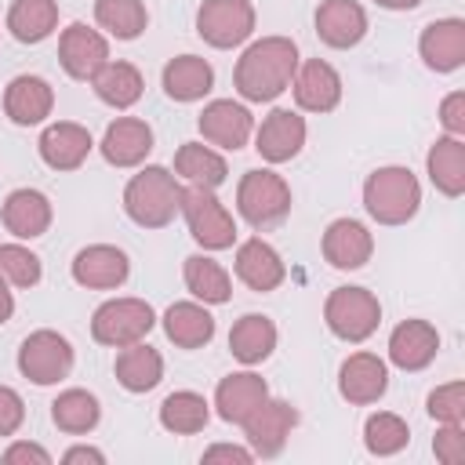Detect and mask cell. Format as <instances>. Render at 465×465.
<instances>
[{"mask_svg": "<svg viewBox=\"0 0 465 465\" xmlns=\"http://www.w3.org/2000/svg\"><path fill=\"white\" fill-rule=\"evenodd\" d=\"M432 454L443 465H461L465 461V429L461 425H440L432 440Z\"/></svg>", "mask_w": 465, "mask_h": 465, "instance_id": "cell-42", "label": "cell"}, {"mask_svg": "<svg viewBox=\"0 0 465 465\" xmlns=\"http://www.w3.org/2000/svg\"><path fill=\"white\" fill-rule=\"evenodd\" d=\"M374 254V236L356 218H334L323 232V258L334 269H363Z\"/></svg>", "mask_w": 465, "mask_h": 465, "instance_id": "cell-20", "label": "cell"}, {"mask_svg": "<svg viewBox=\"0 0 465 465\" xmlns=\"http://www.w3.org/2000/svg\"><path fill=\"white\" fill-rule=\"evenodd\" d=\"M163 334L178 349H200L214 338V316L196 302H174L163 312Z\"/></svg>", "mask_w": 465, "mask_h": 465, "instance_id": "cell-31", "label": "cell"}, {"mask_svg": "<svg viewBox=\"0 0 465 465\" xmlns=\"http://www.w3.org/2000/svg\"><path fill=\"white\" fill-rule=\"evenodd\" d=\"M269 396V385L265 378H258L254 371H236V374H225L214 389V407H218V418L229 421V425H243Z\"/></svg>", "mask_w": 465, "mask_h": 465, "instance_id": "cell-21", "label": "cell"}, {"mask_svg": "<svg viewBox=\"0 0 465 465\" xmlns=\"http://www.w3.org/2000/svg\"><path fill=\"white\" fill-rule=\"evenodd\" d=\"M94 22L116 40H138L149 25L142 0H94Z\"/></svg>", "mask_w": 465, "mask_h": 465, "instance_id": "cell-38", "label": "cell"}, {"mask_svg": "<svg viewBox=\"0 0 465 465\" xmlns=\"http://www.w3.org/2000/svg\"><path fill=\"white\" fill-rule=\"evenodd\" d=\"M440 124L447 134L461 138L465 134V91H450L443 102H440Z\"/></svg>", "mask_w": 465, "mask_h": 465, "instance_id": "cell-44", "label": "cell"}, {"mask_svg": "<svg viewBox=\"0 0 465 465\" xmlns=\"http://www.w3.org/2000/svg\"><path fill=\"white\" fill-rule=\"evenodd\" d=\"M0 276L11 287H36L44 276L40 258L22 243H0Z\"/></svg>", "mask_w": 465, "mask_h": 465, "instance_id": "cell-40", "label": "cell"}, {"mask_svg": "<svg viewBox=\"0 0 465 465\" xmlns=\"http://www.w3.org/2000/svg\"><path fill=\"white\" fill-rule=\"evenodd\" d=\"M91 87H94V94H98L105 105H113V109H131V105L142 98L145 80H142L138 65H131V62H113V58H109V62L98 69V76L91 80Z\"/></svg>", "mask_w": 465, "mask_h": 465, "instance_id": "cell-34", "label": "cell"}, {"mask_svg": "<svg viewBox=\"0 0 465 465\" xmlns=\"http://www.w3.org/2000/svg\"><path fill=\"white\" fill-rule=\"evenodd\" d=\"M378 7H385V11H414L421 0H374Z\"/></svg>", "mask_w": 465, "mask_h": 465, "instance_id": "cell-49", "label": "cell"}, {"mask_svg": "<svg viewBox=\"0 0 465 465\" xmlns=\"http://www.w3.org/2000/svg\"><path fill=\"white\" fill-rule=\"evenodd\" d=\"M440 352V331L429 320H403L389 334V363L400 371H425Z\"/></svg>", "mask_w": 465, "mask_h": 465, "instance_id": "cell-19", "label": "cell"}, {"mask_svg": "<svg viewBox=\"0 0 465 465\" xmlns=\"http://www.w3.org/2000/svg\"><path fill=\"white\" fill-rule=\"evenodd\" d=\"M203 461H240V465H247V461H254V450L236 447V443H214V447L203 450Z\"/></svg>", "mask_w": 465, "mask_h": 465, "instance_id": "cell-46", "label": "cell"}, {"mask_svg": "<svg viewBox=\"0 0 465 465\" xmlns=\"http://www.w3.org/2000/svg\"><path fill=\"white\" fill-rule=\"evenodd\" d=\"M25 421V403L11 385H0V436H15Z\"/></svg>", "mask_w": 465, "mask_h": 465, "instance_id": "cell-43", "label": "cell"}, {"mask_svg": "<svg viewBox=\"0 0 465 465\" xmlns=\"http://www.w3.org/2000/svg\"><path fill=\"white\" fill-rule=\"evenodd\" d=\"M294 69L298 44L291 36H262L240 54L232 69V87L243 102H272L291 87Z\"/></svg>", "mask_w": 465, "mask_h": 465, "instance_id": "cell-1", "label": "cell"}, {"mask_svg": "<svg viewBox=\"0 0 465 465\" xmlns=\"http://www.w3.org/2000/svg\"><path fill=\"white\" fill-rule=\"evenodd\" d=\"M236 276L240 283H247L251 291L258 294H269L283 283L287 269H283V258L276 254L272 243H265L262 236H251L236 247Z\"/></svg>", "mask_w": 465, "mask_h": 465, "instance_id": "cell-26", "label": "cell"}, {"mask_svg": "<svg viewBox=\"0 0 465 465\" xmlns=\"http://www.w3.org/2000/svg\"><path fill=\"white\" fill-rule=\"evenodd\" d=\"M418 54L432 73H454L465 62V22L436 18L418 36Z\"/></svg>", "mask_w": 465, "mask_h": 465, "instance_id": "cell-17", "label": "cell"}, {"mask_svg": "<svg viewBox=\"0 0 465 465\" xmlns=\"http://www.w3.org/2000/svg\"><path fill=\"white\" fill-rule=\"evenodd\" d=\"M211 421V403L200 392L178 389L160 403V425L174 436H193Z\"/></svg>", "mask_w": 465, "mask_h": 465, "instance_id": "cell-37", "label": "cell"}, {"mask_svg": "<svg viewBox=\"0 0 465 465\" xmlns=\"http://www.w3.org/2000/svg\"><path fill=\"white\" fill-rule=\"evenodd\" d=\"M236 211L251 229H272L291 214V185L276 171H247L236 185Z\"/></svg>", "mask_w": 465, "mask_h": 465, "instance_id": "cell-4", "label": "cell"}, {"mask_svg": "<svg viewBox=\"0 0 465 465\" xmlns=\"http://www.w3.org/2000/svg\"><path fill=\"white\" fill-rule=\"evenodd\" d=\"M54 109V91L44 76H33V73H22L7 84L4 91V113L11 124L18 127H33V124H44Z\"/></svg>", "mask_w": 465, "mask_h": 465, "instance_id": "cell-23", "label": "cell"}, {"mask_svg": "<svg viewBox=\"0 0 465 465\" xmlns=\"http://www.w3.org/2000/svg\"><path fill=\"white\" fill-rule=\"evenodd\" d=\"M174 174L185 178L189 185L218 189V185L229 178V163H225V156L214 153L211 145H203V142H185V145L174 153Z\"/></svg>", "mask_w": 465, "mask_h": 465, "instance_id": "cell-32", "label": "cell"}, {"mask_svg": "<svg viewBox=\"0 0 465 465\" xmlns=\"http://www.w3.org/2000/svg\"><path fill=\"white\" fill-rule=\"evenodd\" d=\"M58 62L73 80H94L98 69L109 62V44L98 29L73 22L58 36Z\"/></svg>", "mask_w": 465, "mask_h": 465, "instance_id": "cell-10", "label": "cell"}, {"mask_svg": "<svg viewBox=\"0 0 465 465\" xmlns=\"http://www.w3.org/2000/svg\"><path fill=\"white\" fill-rule=\"evenodd\" d=\"M429 414L440 425H461L465 421V385L461 381H447L440 389L429 392Z\"/></svg>", "mask_w": 465, "mask_h": 465, "instance_id": "cell-41", "label": "cell"}, {"mask_svg": "<svg viewBox=\"0 0 465 465\" xmlns=\"http://www.w3.org/2000/svg\"><path fill=\"white\" fill-rule=\"evenodd\" d=\"M305 145V116L294 109H272L254 131V149L265 163H287Z\"/></svg>", "mask_w": 465, "mask_h": 465, "instance_id": "cell-14", "label": "cell"}, {"mask_svg": "<svg viewBox=\"0 0 465 465\" xmlns=\"http://www.w3.org/2000/svg\"><path fill=\"white\" fill-rule=\"evenodd\" d=\"M11 312H15V294L7 291V280L0 276V323H7Z\"/></svg>", "mask_w": 465, "mask_h": 465, "instance_id": "cell-48", "label": "cell"}, {"mask_svg": "<svg viewBox=\"0 0 465 465\" xmlns=\"http://www.w3.org/2000/svg\"><path fill=\"white\" fill-rule=\"evenodd\" d=\"M18 371L33 385H58L73 371V345L58 331H33L18 345Z\"/></svg>", "mask_w": 465, "mask_h": 465, "instance_id": "cell-8", "label": "cell"}, {"mask_svg": "<svg viewBox=\"0 0 465 465\" xmlns=\"http://www.w3.org/2000/svg\"><path fill=\"white\" fill-rule=\"evenodd\" d=\"M113 371H116V381H120L127 392H149V389H156L160 378H163V356H160L153 345H145V338H142V341L120 349Z\"/></svg>", "mask_w": 465, "mask_h": 465, "instance_id": "cell-30", "label": "cell"}, {"mask_svg": "<svg viewBox=\"0 0 465 465\" xmlns=\"http://www.w3.org/2000/svg\"><path fill=\"white\" fill-rule=\"evenodd\" d=\"M385 389H389V367L374 352H352L338 367V392H341V400H349L356 407L378 403L385 396Z\"/></svg>", "mask_w": 465, "mask_h": 465, "instance_id": "cell-15", "label": "cell"}, {"mask_svg": "<svg viewBox=\"0 0 465 465\" xmlns=\"http://www.w3.org/2000/svg\"><path fill=\"white\" fill-rule=\"evenodd\" d=\"M62 461H65V465H73V461H94V465H102L105 454L94 450V447H69V450L62 454Z\"/></svg>", "mask_w": 465, "mask_h": 465, "instance_id": "cell-47", "label": "cell"}, {"mask_svg": "<svg viewBox=\"0 0 465 465\" xmlns=\"http://www.w3.org/2000/svg\"><path fill=\"white\" fill-rule=\"evenodd\" d=\"M4 461L7 465H18V461H36V465H51V454L40 447V443H11L7 450H4Z\"/></svg>", "mask_w": 465, "mask_h": 465, "instance_id": "cell-45", "label": "cell"}, {"mask_svg": "<svg viewBox=\"0 0 465 465\" xmlns=\"http://www.w3.org/2000/svg\"><path fill=\"white\" fill-rule=\"evenodd\" d=\"M178 214L185 218L189 236L203 251H225L236 243V222L225 211V203L214 196V189H200V185L182 189V211Z\"/></svg>", "mask_w": 465, "mask_h": 465, "instance_id": "cell-5", "label": "cell"}, {"mask_svg": "<svg viewBox=\"0 0 465 465\" xmlns=\"http://www.w3.org/2000/svg\"><path fill=\"white\" fill-rule=\"evenodd\" d=\"M407 443H411V429H407V421L400 414L378 411V414L367 418V425H363V447L371 454L389 458V454H400Z\"/></svg>", "mask_w": 465, "mask_h": 465, "instance_id": "cell-39", "label": "cell"}, {"mask_svg": "<svg viewBox=\"0 0 465 465\" xmlns=\"http://www.w3.org/2000/svg\"><path fill=\"white\" fill-rule=\"evenodd\" d=\"M124 211L142 229L171 225L174 214L182 211V185H178V178L167 167H160V163L142 167L127 182V189H124Z\"/></svg>", "mask_w": 465, "mask_h": 465, "instance_id": "cell-2", "label": "cell"}, {"mask_svg": "<svg viewBox=\"0 0 465 465\" xmlns=\"http://www.w3.org/2000/svg\"><path fill=\"white\" fill-rule=\"evenodd\" d=\"M294 425H298V411H294V403L265 396V403L243 421V432H247V443H251L254 454H262V458H276V454L283 450V443H287V436H291Z\"/></svg>", "mask_w": 465, "mask_h": 465, "instance_id": "cell-11", "label": "cell"}, {"mask_svg": "<svg viewBox=\"0 0 465 465\" xmlns=\"http://www.w3.org/2000/svg\"><path fill=\"white\" fill-rule=\"evenodd\" d=\"M51 421L69 432V436H84L91 432L98 421H102V407H98V396L87 392V389H65L51 400Z\"/></svg>", "mask_w": 465, "mask_h": 465, "instance_id": "cell-35", "label": "cell"}, {"mask_svg": "<svg viewBox=\"0 0 465 465\" xmlns=\"http://www.w3.org/2000/svg\"><path fill=\"white\" fill-rule=\"evenodd\" d=\"M316 36L334 51H349L367 36V11L356 0H323L316 7Z\"/></svg>", "mask_w": 465, "mask_h": 465, "instance_id": "cell-22", "label": "cell"}, {"mask_svg": "<svg viewBox=\"0 0 465 465\" xmlns=\"http://www.w3.org/2000/svg\"><path fill=\"white\" fill-rule=\"evenodd\" d=\"M182 276H185V287L193 291V298H200L203 305H222V302L232 298L229 272L207 254H189L185 265H182Z\"/></svg>", "mask_w": 465, "mask_h": 465, "instance_id": "cell-36", "label": "cell"}, {"mask_svg": "<svg viewBox=\"0 0 465 465\" xmlns=\"http://www.w3.org/2000/svg\"><path fill=\"white\" fill-rule=\"evenodd\" d=\"M276 349V323L262 312H247L232 323L229 331V352L243 363V367H254L262 360H269Z\"/></svg>", "mask_w": 465, "mask_h": 465, "instance_id": "cell-29", "label": "cell"}, {"mask_svg": "<svg viewBox=\"0 0 465 465\" xmlns=\"http://www.w3.org/2000/svg\"><path fill=\"white\" fill-rule=\"evenodd\" d=\"M200 134L203 142L211 145H222V149H243L247 138L254 134V116L247 105L232 102V98H214L211 105H203L200 113Z\"/></svg>", "mask_w": 465, "mask_h": 465, "instance_id": "cell-13", "label": "cell"}, {"mask_svg": "<svg viewBox=\"0 0 465 465\" xmlns=\"http://www.w3.org/2000/svg\"><path fill=\"white\" fill-rule=\"evenodd\" d=\"M363 207L378 225H407L421 207V185L407 167H378L363 182Z\"/></svg>", "mask_w": 465, "mask_h": 465, "instance_id": "cell-3", "label": "cell"}, {"mask_svg": "<svg viewBox=\"0 0 465 465\" xmlns=\"http://www.w3.org/2000/svg\"><path fill=\"white\" fill-rule=\"evenodd\" d=\"M323 323L341 341H367L381 323V305L367 287H334L323 302Z\"/></svg>", "mask_w": 465, "mask_h": 465, "instance_id": "cell-6", "label": "cell"}, {"mask_svg": "<svg viewBox=\"0 0 465 465\" xmlns=\"http://www.w3.org/2000/svg\"><path fill=\"white\" fill-rule=\"evenodd\" d=\"M425 167H429V182L443 196L458 200L465 193V142L461 138H454V134L436 138L425 156Z\"/></svg>", "mask_w": 465, "mask_h": 465, "instance_id": "cell-28", "label": "cell"}, {"mask_svg": "<svg viewBox=\"0 0 465 465\" xmlns=\"http://www.w3.org/2000/svg\"><path fill=\"white\" fill-rule=\"evenodd\" d=\"M156 323V312L142 298H109L91 316V338L109 349H124L142 341Z\"/></svg>", "mask_w": 465, "mask_h": 465, "instance_id": "cell-7", "label": "cell"}, {"mask_svg": "<svg viewBox=\"0 0 465 465\" xmlns=\"http://www.w3.org/2000/svg\"><path fill=\"white\" fill-rule=\"evenodd\" d=\"M131 276V262L113 243H91L73 258V280L87 291H113Z\"/></svg>", "mask_w": 465, "mask_h": 465, "instance_id": "cell-16", "label": "cell"}, {"mask_svg": "<svg viewBox=\"0 0 465 465\" xmlns=\"http://www.w3.org/2000/svg\"><path fill=\"white\" fill-rule=\"evenodd\" d=\"M196 33L203 44L218 51L240 47L254 33V4L251 0H203L196 11Z\"/></svg>", "mask_w": 465, "mask_h": 465, "instance_id": "cell-9", "label": "cell"}, {"mask_svg": "<svg viewBox=\"0 0 465 465\" xmlns=\"http://www.w3.org/2000/svg\"><path fill=\"white\" fill-rule=\"evenodd\" d=\"M7 29L18 44H40L58 29V0H11Z\"/></svg>", "mask_w": 465, "mask_h": 465, "instance_id": "cell-33", "label": "cell"}, {"mask_svg": "<svg viewBox=\"0 0 465 465\" xmlns=\"http://www.w3.org/2000/svg\"><path fill=\"white\" fill-rule=\"evenodd\" d=\"M40 160L51 167V171H76L94 142H91V131L84 124H73V120H58V124H47L44 134H40Z\"/></svg>", "mask_w": 465, "mask_h": 465, "instance_id": "cell-18", "label": "cell"}, {"mask_svg": "<svg viewBox=\"0 0 465 465\" xmlns=\"http://www.w3.org/2000/svg\"><path fill=\"white\" fill-rule=\"evenodd\" d=\"M291 91H294V105L305 109V113H331L338 102H341V76L331 62L323 58H309L294 69V80H291Z\"/></svg>", "mask_w": 465, "mask_h": 465, "instance_id": "cell-12", "label": "cell"}, {"mask_svg": "<svg viewBox=\"0 0 465 465\" xmlns=\"http://www.w3.org/2000/svg\"><path fill=\"white\" fill-rule=\"evenodd\" d=\"M102 156L113 167H138L153 153V127L138 116H116L102 134Z\"/></svg>", "mask_w": 465, "mask_h": 465, "instance_id": "cell-24", "label": "cell"}, {"mask_svg": "<svg viewBox=\"0 0 465 465\" xmlns=\"http://www.w3.org/2000/svg\"><path fill=\"white\" fill-rule=\"evenodd\" d=\"M0 218H4V229L18 240H36L51 229V200L40 193V189H15L7 193L4 207H0Z\"/></svg>", "mask_w": 465, "mask_h": 465, "instance_id": "cell-25", "label": "cell"}, {"mask_svg": "<svg viewBox=\"0 0 465 465\" xmlns=\"http://www.w3.org/2000/svg\"><path fill=\"white\" fill-rule=\"evenodd\" d=\"M163 94L171 102H200L214 87V69L200 54H178L163 65Z\"/></svg>", "mask_w": 465, "mask_h": 465, "instance_id": "cell-27", "label": "cell"}]
</instances>
